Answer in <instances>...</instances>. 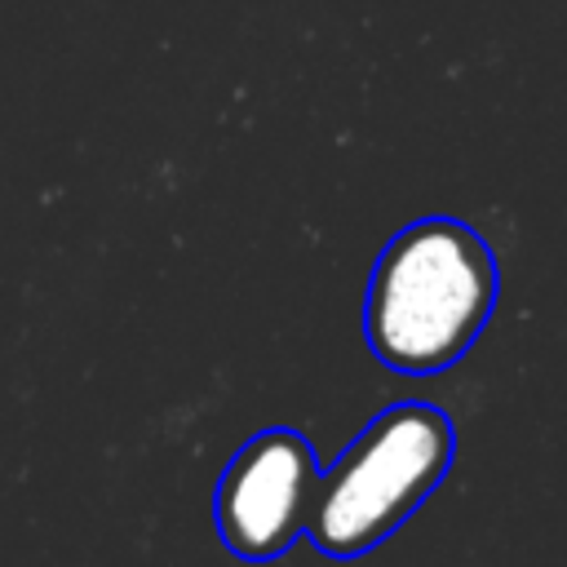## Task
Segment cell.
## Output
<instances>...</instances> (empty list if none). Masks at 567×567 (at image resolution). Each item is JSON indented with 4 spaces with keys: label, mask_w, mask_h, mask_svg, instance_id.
Instances as JSON below:
<instances>
[{
    "label": "cell",
    "mask_w": 567,
    "mask_h": 567,
    "mask_svg": "<svg viewBox=\"0 0 567 567\" xmlns=\"http://www.w3.org/2000/svg\"><path fill=\"white\" fill-rule=\"evenodd\" d=\"M456 430L434 403L381 408L315 478L306 540L328 558L372 554L447 478Z\"/></svg>",
    "instance_id": "obj_2"
},
{
    "label": "cell",
    "mask_w": 567,
    "mask_h": 567,
    "mask_svg": "<svg viewBox=\"0 0 567 567\" xmlns=\"http://www.w3.org/2000/svg\"><path fill=\"white\" fill-rule=\"evenodd\" d=\"M501 297V266L487 239L456 217L403 226L377 257L363 297L372 354L408 377L452 368L487 328Z\"/></svg>",
    "instance_id": "obj_1"
},
{
    "label": "cell",
    "mask_w": 567,
    "mask_h": 567,
    "mask_svg": "<svg viewBox=\"0 0 567 567\" xmlns=\"http://www.w3.org/2000/svg\"><path fill=\"white\" fill-rule=\"evenodd\" d=\"M319 461L306 434L279 425L252 434L226 461L213 496L217 536L244 563H270L306 536Z\"/></svg>",
    "instance_id": "obj_3"
}]
</instances>
